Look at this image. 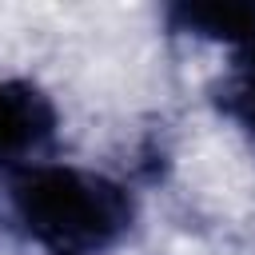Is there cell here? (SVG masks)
Listing matches in <instances>:
<instances>
[{
    "label": "cell",
    "instance_id": "6da1fadb",
    "mask_svg": "<svg viewBox=\"0 0 255 255\" xmlns=\"http://www.w3.org/2000/svg\"><path fill=\"white\" fill-rule=\"evenodd\" d=\"M8 215L28 239L56 255H92L131 227L135 207L108 175L68 163H32L8 183Z\"/></svg>",
    "mask_w": 255,
    "mask_h": 255
},
{
    "label": "cell",
    "instance_id": "7a4b0ae2",
    "mask_svg": "<svg viewBox=\"0 0 255 255\" xmlns=\"http://www.w3.org/2000/svg\"><path fill=\"white\" fill-rule=\"evenodd\" d=\"M56 131V108L52 100L24 84L0 76V171H24L36 163V155L52 143Z\"/></svg>",
    "mask_w": 255,
    "mask_h": 255
},
{
    "label": "cell",
    "instance_id": "3957f363",
    "mask_svg": "<svg viewBox=\"0 0 255 255\" xmlns=\"http://www.w3.org/2000/svg\"><path fill=\"white\" fill-rule=\"evenodd\" d=\"M167 20L187 36L255 48V4H175Z\"/></svg>",
    "mask_w": 255,
    "mask_h": 255
},
{
    "label": "cell",
    "instance_id": "277c9868",
    "mask_svg": "<svg viewBox=\"0 0 255 255\" xmlns=\"http://www.w3.org/2000/svg\"><path fill=\"white\" fill-rule=\"evenodd\" d=\"M219 104L255 139V48H243V56L235 60V68L227 72L223 92H219Z\"/></svg>",
    "mask_w": 255,
    "mask_h": 255
}]
</instances>
